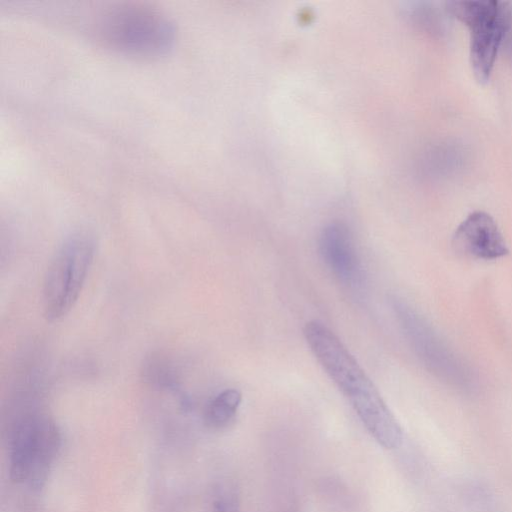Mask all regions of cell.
I'll return each mask as SVG.
<instances>
[{"mask_svg":"<svg viewBox=\"0 0 512 512\" xmlns=\"http://www.w3.org/2000/svg\"><path fill=\"white\" fill-rule=\"evenodd\" d=\"M210 512H240L236 492L227 486L219 487L213 496Z\"/></svg>","mask_w":512,"mask_h":512,"instance_id":"8fae6325","label":"cell"},{"mask_svg":"<svg viewBox=\"0 0 512 512\" xmlns=\"http://www.w3.org/2000/svg\"><path fill=\"white\" fill-rule=\"evenodd\" d=\"M390 304L406 340L422 365L450 387L465 393L473 392L478 383L468 363L410 304L396 296L390 299Z\"/></svg>","mask_w":512,"mask_h":512,"instance_id":"277c9868","label":"cell"},{"mask_svg":"<svg viewBox=\"0 0 512 512\" xmlns=\"http://www.w3.org/2000/svg\"><path fill=\"white\" fill-rule=\"evenodd\" d=\"M60 447V430L48 415L34 410L17 415L8 430L10 479L41 489Z\"/></svg>","mask_w":512,"mask_h":512,"instance_id":"3957f363","label":"cell"},{"mask_svg":"<svg viewBox=\"0 0 512 512\" xmlns=\"http://www.w3.org/2000/svg\"><path fill=\"white\" fill-rule=\"evenodd\" d=\"M305 340L323 370L348 400L368 433L385 449L402 444V429L380 392L342 341L323 323L303 328Z\"/></svg>","mask_w":512,"mask_h":512,"instance_id":"6da1fadb","label":"cell"},{"mask_svg":"<svg viewBox=\"0 0 512 512\" xmlns=\"http://www.w3.org/2000/svg\"><path fill=\"white\" fill-rule=\"evenodd\" d=\"M241 401L242 395L237 389L228 388L221 391L206 406L205 424L212 429L225 428L236 416Z\"/></svg>","mask_w":512,"mask_h":512,"instance_id":"30bf717a","label":"cell"},{"mask_svg":"<svg viewBox=\"0 0 512 512\" xmlns=\"http://www.w3.org/2000/svg\"><path fill=\"white\" fill-rule=\"evenodd\" d=\"M95 26L98 38L105 45L131 55H161L175 40V28L168 16L140 2L106 8L99 14Z\"/></svg>","mask_w":512,"mask_h":512,"instance_id":"7a4b0ae2","label":"cell"},{"mask_svg":"<svg viewBox=\"0 0 512 512\" xmlns=\"http://www.w3.org/2000/svg\"><path fill=\"white\" fill-rule=\"evenodd\" d=\"M95 254V241L87 231L68 236L48 266L43 286L44 315L49 321L64 317L76 303Z\"/></svg>","mask_w":512,"mask_h":512,"instance_id":"5b68a950","label":"cell"},{"mask_svg":"<svg viewBox=\"0 0 512 512\" xmlns=\"http://www.w3.org/2000/svg\"><path fill=\"white\" fill-rule=\"evenodd\" d=\"M318 250L324 265L342 284L356 287L362 282V265L350 230L342 223L325 226Z\"/></svg>","mask_w":512,"mask_h":512,"instance_id":"52a82bcc","label":"cell"},{"mask_svg":"<svg viewBox=\"0 0 512 512\" xmlns=\"http://www.w3.org/2000/svg\"><path fill=\"white\" fill-rule=\"evenodd\" d=\"M452 244L457 252L481 260L498 259L509 251L497 223L484 211L469 214L459 224Z\"/></svg>","mask_w":512,"mask_h":512,"instance_id":"ba28073f","label":"cell"},{"mask_svg":"<svg viewBox=\"0 0 512 512\" xmlns=\"http://www.w3.org/2000/svg\"><path fill=\"white\" fill-rule=\"evenodd\" d=\"M466 153L455 143H442L427 151L424 160L425 169L436 177H446L461 169L465 163Z\"/></svg>","mask_w":512,"mask_h":512,"instance_id":"9c48e42d","label":"cell"},{"mask_svg":"<svg viewBox=\"0 0 512 512\" xmlns=\"http://www.w3.org/2000/svg\"><path fill=\"white\" fill-rule=\"evenodd\" d=\"M445 7L469 28L472 69L478 81L486 82L512 22V3L497 0L448 1Z\"/></svg>","mask_w":512,"mask_h":512,"instance_id":"8992f818","label":"cell"}]
</instances>
